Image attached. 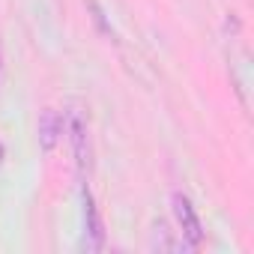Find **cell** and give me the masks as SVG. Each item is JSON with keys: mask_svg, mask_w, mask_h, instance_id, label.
<instances>
[{"mask_svg": "<svg viewBox=\"0 0 254 254\" xmlns=\"http://www.w3.org/2000/svg\"><path fill=\"white\" fill-rule=\"evenodd\" d=\"M174 215H177V224H180V236L183 242H189L191 248H200L203 242V224L191 206V200L186 194H174Z\"/></svg>", "mask_w": 254, "mask_h": 254, "instance_id": "cell-1", "label": "cell"}, {"mask_svg": "<svg viewBox=\"0 0 254 254\" xmlns=\"http://www.w3.org/2000/svg\"><path fill=\"white\" fill-rule=\"evenodd\" d=\"M60 132H63V120H60L54 111H45V114H42V120H39V144H42V150H45V153H51V150H54V144H57Z\"/></svg>", "mask_w": 254, "mask_h": 254, "instance_id": "cell-2", "label": "cell"}, {"mask_svg": "<svg viewBox=\"0 0 254 254\" xmlns=\"http://www.w3.org/2000/svg\"><path fill=\"white\" fill-rule=\"evenodd\" d=\"M72 144H75V159H78V168L84 171V165L90 162V153H84L87 147V126L81 117H72Z\"/></svg>", "mask_w": 254, "mask_h": 254, "instance_id": "cell-4", "label": "cell"}, {"mask_svg": "<svg viewBox=\"0 0 254 254\" xmlns=\"http://www.w3.org/2000/svg\"><path fill=\"white\" fill-rule=\"evenodd\" d=\"M0 156H3V150H0Z\"/></svg>", "mask_w": 254, "mask_h": 254, "instance_id": "cell-5", "label": "cell"}, {"mask_svg": "<svg viewBox=\"0 0 254 254\" xmlns=\"http://www.w3.org/2000/svg\"><path fill=\"white\" fill-rule=\"evenodd\" d=\"M84 218H87V233L93 236L90 248H102L105 245V233H102V221H99V212H96V203L93 197L84 191Z\"/></svg>", "mask_w": 254, "mask_h": 254, "instance_id": "cell-3", "label": "cell"}]
</instances>
